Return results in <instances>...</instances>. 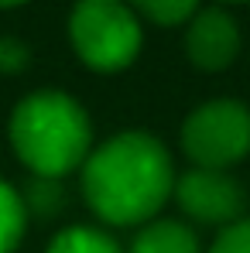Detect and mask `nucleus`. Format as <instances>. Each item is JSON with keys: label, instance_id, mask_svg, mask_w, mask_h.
Returning <instances> with one entry per match:
<instances>
[{"label": "nucleus", "instance_id": "2eb2a0df", "mask_svg": "<svg viewBox=\"0 0 250 253\" xmlns=\"http://www.w3.org/2000/svg\"><path fill=\"white\" fill-rule=\"evenodd\" d=\"M226 3H247V0H226Z\"/></svg>", "mask_w": 250, "mask_h": 253}, {"label": "nucleus", "instance_id": "9b49d317", "mask_svg": "<svg viewBox=\"0 0 250 253\" xmlns=\"http://www.w3.org/2000/svg\"><path fill=\"white\" fill-rule=\"evenodd\" d=\"M209 253H250V219H237L226 229H219L216 243L209 247Z\"/></svg>", "mask_w": 250, "mask_h": 253}, {"label": "nucleus", "instance_id": "4468645a", "mask_svg": "<svg viewBox=\"0 0 250 253\" xmlns=\"http://www.w3.org/2000/svg\"><path fill=\"white\" fill-rule=\"evenodd\" d=\"M17 3H24V0H0V7H17Z\"/></svg>", "mask_w": 250, "mask_h": 253}, {"label": "nucleus", "instance_id": "423d86ee", "mask_svg": "<svg viewBox=\"0 0 250 253\" xmlns=\"http://www.w3.org/2000/svg\"><path fill=\"white\" fill-rule=\"evenodd\" d=\"M189 62L199 72H223L240 55V28L223 7H202L185 31Z\"/></svg>", "mask_w": 250, "mask_h": 253}, {"label": "nucleus", "instance_id": "f03ea898", "mask_svg": "<svg viewBox=\"0 0 250 253\" xmlns=\"http://www.w3.org/2000/svg\"><path fill=\"white\" fill-rule=\"evenodd\" d=\"M10 144L38 178H62L83 168L93 151V124L86 110L65 92L42 89L14 106Z\"/></svg>", "mask_w": 250, "mask_h": 253}, {"label": "nucleus", "instance_id": "20e7f679", "mask_svg": "<svg viewBox=\"0 0 250 253\" xmlns=\"http://www.w3.org/2000/svg\"><path fill=\"white\" fill-rule=\"evenodd\" d=\"M182 151L196 168L226 171L250 154V106L219 96L199 103L182 124Z\"/></svg>", "mask_w": 250, "mask_h": 253}, {"label": "nucleus", "instance_id": "1a4fd4ad", "mask_svg": "<svg viewBox=\"0 0 250 253\" xmlns=\"http://www.w3.org/2000/svg\"><path fill=\"white\" fill-rule=\"evenodd\" d=\"M24 199L7 185L0 181V253H14L21 236H24V215H28Z\"/></svg>", "mask_w": 250, "mask_h": 253}, {"label": "nucleus", "instance_id": "39448f33", "mask_svg": "<svg viewBox=\"0 0 250 253\" xmlns=\"http://www.w3.org/2000/svg\"><path fill=\"white\" fill-rule=\"evenodd\" d=\"M175 202L192 222L226 229L230 222L244 219L247 209V192L230 171L216 168H189L175 178Z\"/></svg>", "mask_w": 250, "mask_h": 253}, {"label": "nucleus", "instance_id": "9d476101", "mask_svg": "<svg viewBox=\"0 0 250 253\" xmlns=\"http://www.w3.org/2000/svg\"><path fill=\"white\" fill-rule=\"evenodd\" d=\"M130 7H134V14L148 17L151 24L171 28V24L192 21L199 10V0H130Z\"/></svg>", "mask_w": 250, "mask_h": 253}, {"label": "nucleus", "instance_id": "7ed1b4c3", "mask_svg": "<svg viewBox=\"0 0 250 253\" xmlns=\"http://www.w3.org/2000/svg\"><path fill=\"white\" fill-rule=\"evenodd\" d=\"M69 38L93 72H120L137 58L144 31L124 0H79L69 14Z\"/></svg>", "mask_w": 250, "mask_h": 253}, {"label": "nucleus", "instance_id": "f257e3e1", "mask_svg": "<svg viewBox=\"0 0 250 253\" xmlns=\"http://www.w3.org/2000/svg\"><path fill=\"white\" fill-rule=\"evenodd\" d=\"M175 192L168 147L144 130H124L89 151L83 161V195L110 226H144Z\"/></svg>", "mask_w": 250, "mask_h": 253}, {"label": "nucleus", "instance_id": "6e6552de", "mask_svg": "<svg viewBox=\"0 0 250 253\" xmlns=\"http://www.w3.org/2000/svg\"><path fill=\"white\" fill-rule=\"evenodd\" d=\"M45 253H124L117 247L113 236H106L103 229H93V226H69L62 229Z\"/></svg>", "mask_w": 250, "mask_h": 253}, {"label": "nucleus", "instance_id": "f8f14e48", "mask_svg": "<svg viewBox=\"0 0 250 253\" xmlns=\"http://www.w3.org/2000/svg\"><path fill=\"white\" fill-rule=\"evenodd\" d=\"M28 202H31L38 212L58 209V202H62L58 181H55V178H38V181H35V188H31V195H28ZM28 202H24V206H28Z\"/></svg>", "mask_w": 250, "mask_h": 253}, {"label": "nucleus", "instance_id": "0eeeda50", "mask_svg": "<svg viewBox=\"0 0 250 253\" xmlns=\"http://www.w3.org/2000/svg\"><path fill=\"white\" fill-rule=\"evenodd\" d=\"M130 253H202V250H199V236L189 222L151 219L137 229Z\"/></svg>", "mask_w": 250, "mask_h": 253}, {"label": "nucleus", "instance_id": "ddd939ff", "mask_svg": "<svg viewBox=\"0 0 250 253\" xmlns=\"http://www.w3.org/2000/svg\"><path fill=\"white\" fill-rule=\"evenodd\" d=\"M31 51L28 44L17 42V38H0V72H21L28 65Z\"/></svg>", "mask_w": 250, "mask_h": 253}]
</instances>
